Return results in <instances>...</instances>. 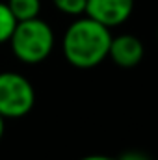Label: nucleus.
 Returning <instances> with one entry per match:
<instances>
[{"mask_svg":"<svg viewBox=\"0 0 158 160\" xmlns=\"http://www.w3.org/2000/svg\"><path fill=\"white\" fill-rule=\"evenodd\" d=\"M117 160H153L147 153L143 151H136V149H130V151H125Z\"/></svg>","mask_w":158,"mask_h":160,"instance_id":"9","label":"nucleus"},{"mask_svg":"<svg viewBox=\"0 0 158 160\" xmlns=\"http://www.w3.org/2000/svg\"><path fill=\"white\" fill-rule=\"evenodd\" d=\"M7 43L11 45V52L19 62L36 65L50 56L56 38L50 24L36 17L30 21H19Z\"/></svg>","mask_w":158,"mask_h":160,"instance_id":"2","label":"nucleus"},{"mask_svg":"<svg viewBox=\"0 0 158 160\" xmlns=\"http://www.w3.org/2000/svg\"><path fill=\"white\" fill-rule=\"evenodd\" d=\"M86 2L87 0H52L54 8L69 17H82L86 13Z\"/></svg>","mask_w":158,"mask_h":160,"instance_id":"8","label":"nucleus"},{"mask_svg":"<svg viewBox=\"0 0 158 160\" xmlns=\"http://www.w3.org/2000/svg\"><path fill=\"white\" fill-rule=\"evenodd\" d=\"M17 19L15 15L11 13V9L7 8L6 2H0V45L2 43H7L15 26H17Z\"/></svg>","mask_w":158,"mask_h":160,"instance_id":"7","label":"nucleus"},{"mask_svg":"<svg viewBox=\"0 0 158 160\" xmlns=\"http://www.w3.org/2000/svg\"><path fill=\"white\" fill-rule=\"evenodd\" d=\"M36 104L32 82L13 71L0 73V116L6 119L24 118Z\"/></svg>","mask_w":158,"mask_h":160,"instance_id":"3","label":"nucleus"},{"mask_svg":"<svg viewBox=\"0 0 158 160\" xmlns=\"http://www.w3.org/2000/svg\"><path fill=\"white\" fill-rule=\"evenodd\" d=\"M145 48L140 38L132 34H121V36H112L110 41V50L108 58L123 69H132L143 60Z\"/></svg>","mask_w":158,"mask_h":160,"instance_id":"5","label":"nucleus"},{"mask_svg":"<svg viewBox=\"0 0 158 160\" xmlns=\"http://www.w3.org/2000/svg\"><path fill=\"white\" fill-rule=\"evenodd\" d=\"M4 132H6V118L0 116V140H2V136H4Z\"/></svg>","mask_w":158,"mask_h":160,"instance_id":"11","label":"nucleus"},{"mask_svg":"<svg viewBox=\"0 0 158 160\" xmlns=\"http://www.w3.org/2000/svg\"><path fill=\"white\" fill-rule=\"evenodd\" d=\"M156 39H158V30H156Z\"/></svg>","mask_w":158,"mask_h":160,"instance_id":"12","label":"nucleus"},{"mask_svg":"<svg viewBox=\"0 0 158 160\" xmlns=\"http://www.w3.org/2000/svg\"><path fill=\"white\" fill-rule=\"evenodd\" d=\"M132 11L134 0H87L84 15L106 28H116L130 19Z\"/></svg>","mask_w":158,"mask_h":160,"instance_id":"4","label":"nucleus"},{"mask_svg":"<svg viewBox=\"0 0 158 160\" xmlns=\"http://www.w3.org/2000/svg\"><path fill=\"white\" fill-rule=\"evenodd\" d=\"M80 160H117V158H112V157H106V155H87V157H82Z\"/></svg>","mask_w":158,"mask_h":160,"instance_id":"10","label":"nucleus"},{"mask_svg":"<svg viewBox=\"0 0 158 160\" xmlns=\"http://www.w3.org/2000/svg\"><path fill=\"white\" fill-rule=\"evenodd\" d=\"M6 4L17 21H30L39 17L41 0H7Z\"/></svg>","mask_w":158,"mask_h":160,"instance_id":"6","label":"nucleus"},{"mask_svg":"<svg viewBox=\"0 0 158 160\" xmlns=\"http://www.w3.org/2000/svg\"><path fill=\"white\" fill-rule=\"evenodd\" d=\"M112 32L89 17H77L65 30L62 50L65 60L78 69H91L108 58Z\"/></svg>","mask_w":158,"mask_h":160,"instance_id":"1","label":"nucleus"}]
</instances>
